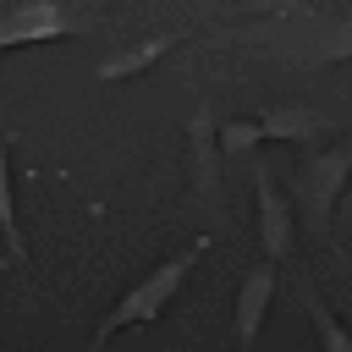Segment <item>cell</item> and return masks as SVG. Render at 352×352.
<instances>
[{
	"label": "cell",
	"mask_w": 352,
	"mask_h": 352,
	"mask_svg": "<svg viewBox=\"0 0 352 352\" xmlns=\"http://www.w3.org/2000/svg\"><path fill=\"white\" fill-rule=\"evenodd\" d=\"M346 182H352V143H330V148H319L297 165L292 198H297V214L314 236H330V209H336Z\"/></svg>",
	"instance_id": "7a4b0ae2"
},
{
	"label": "cell",
	"mask_w": 352,
	"mask_h": 352,
	"mask_svg": "<svg viewBox=\"0 0 352 352\" xmlns=\"http://www.w3.org/2000/svg\"><path fill=\"white\" fill-rule=\"evenodd\" d=\"M0 236H6V258L28 264V242H22V220H16V192H11V160H6V132H0Z\"/></svg>",
	"instance_id": "9c48e42d"
},
{
	"label": "cell",
	"mask_w": 352,
	"mask_h": 352,
	"mask_svg": "<svg viewBox=\"0 0 352 352\" xmlns=\"http://www.w3.org/2000/svg\"><path fill=\"white\" fill-rule=\"evenodd\" d=\"M94 16L60 6V0H28V6H11L0 11V50H16V44H50V38H66L77 28H88Z\"/></svg>",
	"instance_id": "3957f363"
},
{
	"label": "cell",
	"mask_w": 352,
	"mask_h": 352,
	"mask_svg": "<svg viewBox=\"0 0 352 352\" xmlns=\"http://www.w3.org/2000/svg\"><path fill=\"white\" fill-rule=\"evenodd\" d=\"M302 308H308V319H314V330H319V346H324V352H352V336H346V324H341V319L324 308V297H319L308 280H302Z\"/></svg>",
	"instance_id": "30bf717a"
},
{
	"label": "cell",
	"mask_w": 352,
	"mask_h": 352,
	"mask_svg": "<svg viewBox=\"0 0 352 352\" xmlns=\"http://www.w3.org/2000/svg\"><path fill=\"white\" fill-rule=\"evenodd\" d=\"M214 143H220V154L242 160V154H253L264 138H258V126H253V121H226V126H214Z\"/></svg>",
	"instance_id": "8fae6325"
},
{
	"label": "cell",
	"mask_w": 352,
	"mask_h": 352,
	"mask_svg": "<svg viewBox=\"0 0 352 352\" xmlns=\"http://www.w3.org/2000/svg\"><path fill=\"white\" fill-rule=\"evenodd\" d=\"M253 204H258V242H264V264H286L292 242H297V220H292V198L280 192L275 170L264 160H253Z\"/></svg>",
	"instance_id": "277c9868"
},
{
	"label": "cell",
	"mask_w": 352,
	"mask_h": 352,
	"mask_svg": "<svg viewBox=\"0 0 352 352\" xmlns=\"http://www.w3.org/2000/svg\"><path fill=\"white\" fill-rule=\"evenodd\" d=\"M204 248H209V236H198V242H187L176 258H165V264H154L138 286H126L121 292V302L99 319V330L88 336V352H104V341L116 336V330H126V324H154L160 314H165V302L182 292V280L192 275V264L204 258Z\"/></svg>",
	"instance_id": "6da1fadb"
},
{
	"label": "cell",
	"mask_w": 352,
	"mask_h": 352,
	"mask_svg": "<svg viewBox=\"0 0 352 352\" xmlns=\"http://www.w3.org/2000/svg\"><path fill=\"white\" fill-rule=\"evenodd\" d=\"M346 55H352V16H346L336 33H324V38H319V50H314L308 60H346Z\"/></svg>",
	"instance_id": "7c38bea8"
},
{
	"label": "cell",
	"mask_w": 352,
	"mask_h": 352,
	"mask_svg": "<svg viewBox=\"0 0 352 352\" xmlns=\"http://www.w3.org/2000/svg\"><path fill=\"white\" fill-rule=\"evenodd\" d=\"M192 182H198L204 204L220 214L226 192H220V143H214V121H209V110L192 116Z\"/></svg>",
	"instance_id": "52a82bcc"
},
{
	"label": "cell",
	"mask_w": 352,
	"mask_h": 352,
	"mask_svg": "<svg viewBox=\"0 0 352 352\" xmlns=\"http://www.w3.org/2000/svg\"><path fill=\"white\" fill-rule=\"evenodd\" d=\"M270 297H275V264H253V270L242 275V286H236V319H231L236 352H253V341H258V330H264Z\"/></svg>",
	"instance_id": "5b68a950"
},
{
	"label": "cell",
	"mask_w": 352,
	"mask_h": 352,
	"mask_svg": "<svg viewBox=\"0 0 352 352\" xmlns=\"http://www.w3.org/2000/svg\"><path fill=\"white\" fill-rule=\"evenodd\" d=\"M253 126H258V138H275V143H314L324 132V116L308 110L302 99H275V104L258 110Z\"/></svg>",
	"instance_id": "8992f818"
},
{
	"label": "cell",
	"mask_w": 352,
	"mask_h": 352,
	"mask_svg": "<svg viewBox=\"0 0 352 352\" xmlns=\"http://www.w3.org/2000/svg\"><path fill=\"white\" fill-rule=\"evenodd\" d=\"M182 38H187V33H170V28H165V33H148V38H138V44H126V50H116V55H104V60L94 66V77H99V82H116V77H132V72H148V66H154V60H160V55H165L170 44H182Z\"/></svg>",
	"instance_id": "ba28073f"
}]
</instances>
